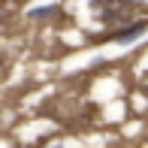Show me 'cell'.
Returning <instances> with one entry per match:
<instances>
[{"label": "cell", "instance_id": "obj_2", "mask_svg": "<svg viewBox=\"0 0 148 148\" xmlns=\"http://www.w3.org/2000/svg\"><path fill=\"white\" fill-rule=\"evenodd\" d=\"M145 27H148L145 21L133 24V27H121V30H115V36H112V39H118V42H133L139 33H145Z\"/></svg>", "mask_w": 148, "mask_h": 148}, {"label": "cell", "instance_id": "obj_1", "mask_svg": "<svg viewBox=\"0 0 148 148\" xmlns=\"http://www.w3.org/2000/svg\"><path fill=\"white\" fill-rule=\"evenodd\" d=\"M94 9L100 12V18H103L109 27H115V24L127 21L133 12V0H94Z\"/></svg>", "mask_w": 148, "mask_h": 148}]
</instances>
